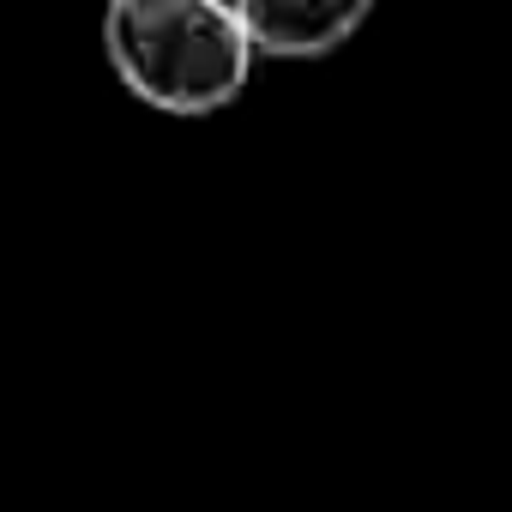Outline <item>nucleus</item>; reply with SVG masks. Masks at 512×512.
<instances>
[{
    "label": "nucleus",
    "instance_id": "1",
    "mask_svg": "<svg viewBox=\"0 0 512 512\" xmlns=\"http://www.w3.org/2000/svg\"><path fill=\"white\" fill-rule=\"evenodd\" d=\"M103 55L157 115H217L247 91L253 43L235 0H109Z\"/></svg>",
    "mask_w": 512,
    "mask_h": 512
},
{
    "label": "nucleus",
    "instance_id": "2",
    "mask_svg": "<svg viewBox=\"0 0 512 512\" xmlns=\"http://www.w3.org/2000/svg\"><path fill=\"white\" fill-rule=\"evenodd\" d=\"M235 13L247 25L253 55H272V61H320L332 49H344L374 0H235Z\"/></svg>",
    "mask_w": 512,
    "mask_h": 512
}]
</instances>
